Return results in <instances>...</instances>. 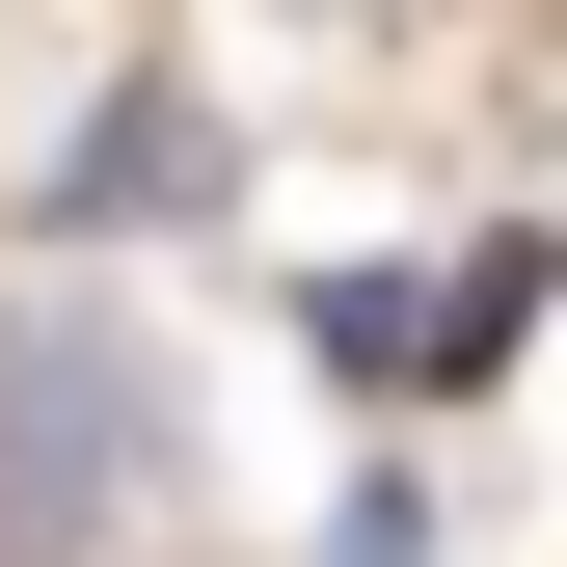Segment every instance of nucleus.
<instances>
[{"instance_id": "f03ea898", "label": "nucleus", "mask_w": 567, "mask_h": 567, "mask_svg": "<svg viewBox=\"0 0 567 567\" xmlns=\"http://www.w3.org/2000/svg\"><path fill=\"white\" fill-rule=\"evenodd\" d=\"M298 324L351 351V379H486V351L540 324V244H486V270H324Z\"/></svg>"}, {"instance_id": "f257e3e1", "label": "nucleus", "mask_w": 567, "mask_h": 567, "mask_svg": "<svg viewBox=\"0 0 567 567\" xmlns=\"http://www.w3.org/2000/svg\"><path fill=\"white\" fill-rule=\"evenodd\" d=\"M109 514H135V351L28 324L0 351V540H109Z\"/></svg>"}, {"instance_id": "7ed1b4c3", "label": "nucleus", "mask_w": 567, "mask_h": 567, "mask_svg": "<svg viewBox=\"0 0 567 567\" xmlns=\"http://www.w3.org/2000/svg\"><path fill=\"white\" fill-rule=\"evenodd\" d=\"M54 217H82V244H109V217H189V109H163V82H135V109L82 135V163H54Z\"/></svg>"}]
</instances>
